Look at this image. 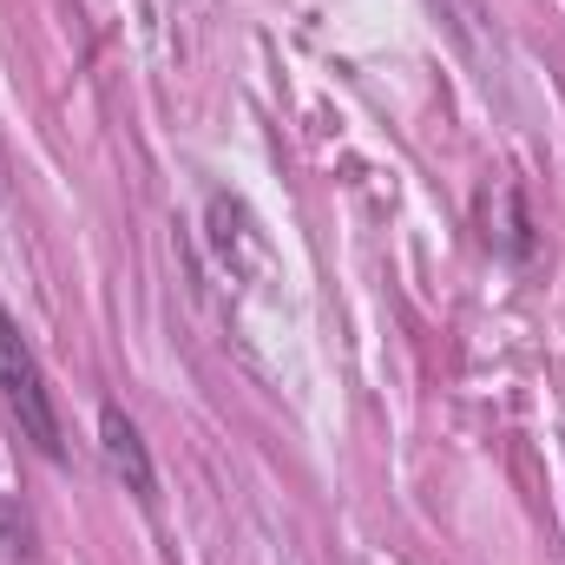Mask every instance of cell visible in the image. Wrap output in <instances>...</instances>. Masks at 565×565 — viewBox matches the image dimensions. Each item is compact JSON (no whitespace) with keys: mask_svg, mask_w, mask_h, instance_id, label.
<instances>
[{"mask_svg":"<svg viewBox=\"0 0 565 565\" xmlns=\"http://www.w3.org/2000/svg\"><path fill=\"white\" fill-rule=\"evenodd\" d=\"M99 454H106L113 480H126V493H139V500H151V493H158V467H151V447H145L139 422H132L119 402H106V408H99Z\"/></svg>","mask_w":565,"mask_h":565,"instance_id":"7a4b0ae2","label":"cell"},{"mask_svg":"<svg viewBox=\"0 0 565 565\" xmlns=\"http://www.w3.org/2000/svg\"><path fill=\"white\" fill-rule=\"evenodd\" d=\"M0 402L7 415L20 422V434L46 454V460H66V422H60V402L46 388V369L33 355V342L20 335V322L0 309Z\"/></svg>","mask_w":565,"mask_h":565,"instance_id":"6da1fadb","label":"cell"}]
</instances>
